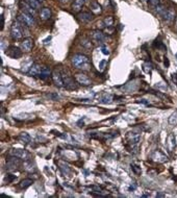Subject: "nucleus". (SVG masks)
I'll list each match as a JSON object with an SVG mask.
<instances>
[{
  "label": "nucleus",
  "mask_w": 177,
  "mask_h": 198,
  "mask_svg": "<svg viewBox=\"0 0 177 198\" xmlns=\"http://www.w3.org/2000/svg\"><path fill=\"white\" fill-rule=\"evenodd\" d=\"M72 64L75 68L81 69V70H90L91 69V63L88 57L83 55V54H74L73 57H72Z\"/></svg>",
  "instance_id": "obj_1"
},
{
  "label": "nucleus",
  "mask_w": 177,
  "mask_h": 198,
  "mask_svg": "<svg viewBox=\"0 0 177 198\" xmlns=\"http://www.w3.org/2000/svg\"><path fill=\"white\" fill-rule=\"evenodd\" d=\"M22 162L21 159L17 158V156H11L6 159V169L9 171H14V170H18L19 167L21 166Z\"/></svg>",
  "instance_id": "obj_2"
},
{
  "label": "nucleus",
  "mask_w": 177,
  "mask_h": 198,
  "mask_svg": "<svg viewBox=\"0 0 177 198\" xmlns=\"http://www.w3.org/2000/svg\"><path fill=\"white\" fill-rule=\"evenodd\" d=\"M18 19L22 24H25L28 27L33 26V25L34 24V16L28 14V13H25V12L21 13V14L19 15Z\"/></svg>",
  "instance_id": "obj_3"
},
{
  "label": "nucleus",
  "mask_w": 177,
  "mask_h": 198,
  "mask_svg": "<svg viewBox=\"0 0 177 198\" xmlns=\"http://www.w3.org/2000/svg\"><path fill=\"white\" fill-rule=\"evenodd\" d=\"M11 34L14 40H20L23 37V31L21 29V26L18 22H14L11 27Z\"/></svg>",
  "instance_id": "obj_4"
},
{
  "label": "nucleus",
  "mask_w": 177,
  "mask_h": 198,
  "mask_svg": "<svg viewBox=\"0 0 177 198\" xmlns=\"http://www.w3.org/2000/svg\"><path fill=\"white\" fill-rule=\"evenodd\" d=\"M8 153H9V155L17 156V158L21 159H25V161L29 159V158H30L29 153H28L27 150H25V149H11Z\"/></svg>",
  "instance_id": "obj_5"
},
{
  "label": "nucleus",
  "mask_w": 177,
  "mask_h": 198,
  "mask_svg": "<svg viewBox=\"0 0 177 198\" xmlns=\"http://www.w3.org/2000/svg\"><path fill=\"white\" fill-rule=\"evenodd\" d=\"M164 18V20H166L167 22H172L175 19V11L171 8H166L165 11L163 12V14L160 15Z\"/></svg>",
  "instance_id": "obj_6"
},
{
  "label": "nucleus",
  "mask_w": 177,
  "mask_h": 198,
  "mask_svg": "<svg viewBox=\"0 0 177 198\" xmlns=\"http://www.w3.org/2000/svg\"><path fill=\"white\" fill-rule=\"evenodd\" d=\"M52 81L55 84V86H58V88H63L65 86V82H64V79H63L61 73H59L58 71H53L52 72Z\"/></svg>",
  "instance_id": "obj_7"
},
{
  "label": "nucleus",
  "mask_w": 177,
  "mask_h": 198,
  "mask_svg": "<svg viewBox=\"0 0 177 198\" xmlns=\"http://www.w3.org/2000/svg\"><path fill=\"white\" fill-rule=\"evenodd\" d=\"M6 54L12 59H19L22 56V51L16 46H11L6 51Z\"/></svg>",
  "instance_id": "obj_8"
},
{
  "label": "nucleus",
  "mask_w": 177,
  "mask_h": 198,
  "mask_svg": "<svg viewBox=\"0 0 177 198\" xmlns=\"http://www.w3.org/2000/svg\"><path fill=\"white\" fill-rule=\"evenodd\" d=\"M75 79L79 85L81 86H90L92 84V81L88 77L87 75L81 74V73H78V74H75Z\"/></svg>",
  "instance_id": "obj_9"
},
{
  "label": "nucleus",
  "mask_w": 177,
  "mask_h": 198,
  "mask_svg": "<svg viewBox=\"0 0 177 198\" xmlns=\"http://www.w3.org/2000/svg\"><path fill=\"white\" fill-rule=\"evenodd\" d=\"M93 18H94L93 14H91L88 12H83L77 15V19L80 22H83V23H88L90 21L93 20Z\"/></svg>",
  "instance_id": "obj_10"
},
{
  "label": "nucleus",
  "mask_w": 177,
  "mask_h": 198,
  "mask_svg": "<svg viewBox=\"0 0 177 198\" xmlns=\"http://www.w3.org/2000/svg\"><path fill=\"white\" fill-rule=\"evenodd\" d=\"M21 47H22V49H23V51H25V52H29V51L33 49V39H30V38L24 39L23 42H22V44H21Z\"/></svg>",
  "instance_id": "obj_11"
},
{
  "label": "nucleus",
  "mask_w": 177,
  "mask_h": 198,
  "mask_svg": "<svg viewBox=\"0 0 177 198\" xmlns=\"http://www.w3.org/2000/svg\"><path fill=\"white\" fill-rule=\"evenodd\" d=\"M151 158H152L154 161L159 162V163H164V162H167V159L168 158L164 154L162 151H159V150H156V151L153 152V154L151 155Z\"/></svg>",
  "instance_id": "obj_12"
},
{
  "label": "nucleus",
  "mask_w": 177,
  "mask_h": 198,
  "mask_svg": "<svg viewBox=\"0 0 177 198\" xmlns=\"http://www.w3.org/2000/svg\"><path fill=\"white\" fill-rule=\"evenodd\" d=\"M41 71H42V67L40 65H38V64H33V66H30L28 74L30 76H39Z\"/></svg>",
  "instance_id": "obj_13"
},
{
  "label": "nucleus",
  "mask_w": 177,
  "mask_h": 198,
  "mask_svg": "<svg viewBox=\"0 0 177 198\" xmlns=\"http://www.w3.org/2000/svg\"><path fill=\"white\" fill-rule=\"evenodd\" d=\"M176 146V142H175V137L174 135H169L168 139H167V147H168L169 151H173Z\"/></svg>",
  "instance_id": "obj_14"
},
{
  "label": "nucleus",
  "mask_w": 177,
  "mask_h": 198,
  "mask_svg": "<svg viewBox=\"0 0 177 198\" xmlns=\"http://www.w3.org/2000/svg\"><path fill=\"white\" fill-rule=\"evenodd\" d=\"M84 4V0H74L72 3V11L74 13H79Z\"/></svg>",
  "instance_id": "obj_15"
},
{
  "label": "nucleus",
  "mask_w": 177,
  "mask_h": 198,
  "mask_svg": "<svg viewBox=\"0 0 177 198\" xmlns=\"http://www.w3.org/2000/svg\"><path fill=\"white\" fill-rule=\"evenodd\" d=\"M50 74H52L51 73V70H50L49 67H42V71H41L40 73V75H39V77L41 79H47L50 76Z\"/></svg>",
  "instance_id": "obj_16"
},
{
  "label": "nucleus",
  "mask_w": 177,
  "mask_h": 198,
  "mask_svg": "<svg viewBox=\"0 0 177 198\" xmlns=\"http://www.w3.org/2000/svg\"><path fill=\"white\" fill-rule=\"evenodd\" d=\"M40 17L42 20H48V19H50V17H51V11H50V8H44L41 9Z\"/></svg>",
  "instance_id": "obj_17"
},
{
  "label": "nucleus",
  "mask_w": 177,
  "mask_h": 198,
  "mask_svg": "<svg viewBox=\"0 0 177 198\" xmlns=\"http://www.w3.org/2000/svg\"><path fill=\"white\" fill-rule=\"evenodd\" d=\"M20 5L22 6V8H23V9H24V12L25 13H28V14H30V15H33V16H34L36 15V9H34L33 8H31V6L28 4V3L25 1V2H23L22 1L21 3H20Z\"/></svg>",
  "instance_id": "obj_18"
},
{
  "label": "nucleus",
  "mask_w": 177,
  "mask_h": 198,
  "mask_svg": "<svg viewBox=\"0 0 177 198\" xmlns=\"http://www.w3.org/2000/svg\"><path fill=\"white\" fill-rule=\"evenodd\" d=\"M18 139H19V141H20V142L25 143V144H28V143H30V141H31L30 136L28 135V133H21L20 136L18 137Z\"/></svg>",
  "instance_id": "obj_19"
},
{
  "label": "nucleus",
  "mask_w": 177,
  "mask_h": 198,
  "mask_svg": "<svg viewBox=\"0 0 177 198\" xmlns=\"http://www.w3.org/2000/svg\"><path fill=\"white\" fill-rule=\"evenodd\" d=\"M33 184V180H30V178H25V180L20 181V184H19V188H20V189H26V188L31 186Z\"/></svg>",
  "instance_id": "obj_20"
},
{
  "label": "nucleus",
  "mask_w": 177,
  "mask_h": 198,
  "mask_svg": "<svg viewBox=\"0 0 177 198\" xmlns=\"http://www.w3.org/2000/svg\"><path fill=\"white\" fill-rule=\"evenodd\" d=\"M64 82H65L66 88H68V89H76L77 88L76 86H75L74 81L71 77H66V79H64Z\"/></svg>",
  "instance_id": "obj_21"
},
{
  "label": "nucleus",
  "mask_w": 177,
  "mask_h": 198,
  "mask_svg": "<svg viewBox=\"0 0 177 198\" xmlns=\"http://www.w3.org/2000/svg\"><path fill=\"white\" fill-rule=\"evenodd\" d=\"M93 38H94L95 41H97V42H103L104 41V34H103V33H101V31H99V30L94 31Z\"/></svg>",
  "instance_id": "obj_22"
},
{
  "label": "nucleus",
  "mask_w": 177,
  "mask_h": 198,
  "mask_svg": "<svg viewBox=\"0 0 177 198\" xmlns=\"http://www.w3.org/2000/svg\"><path fill=\"white\" fill-rule=\"evenodd\" d=\"M91 9L95 13V14H99V13H101V6L99 5V3L96 1H93L91 3Z\"/></svg>",
  "instance_id": "obj_23"
},
{
  "label": "nucleus",
  "mask_w": 177,
  "mask_h": 198,
  "mask_svg": "<svg viewBox=\"0 0 177 198\" xmlns=\"http://www.w3.org/2000/svg\"><path fill=\"white\" fill-rule=\"evenodd\" d=\"M113 100V96L110 94H104L102 97L100 98V102L102 103H110Z\"/></svg>",
  "instance_id": "obj_24"
},
{
  "label": "nucleus",
  "mask_w": 177,
  "mask_h": 198,
  "mask_svg": "<svg viewBox=\"0 0 177 198\" xmlns=\"http://www.w3.org/2000/svg\"><path fill=\"white\" fill-rule=\"evenodd\" d=\"M28 4H29L31 8H33L34 9H37V8H39L40 6H41V2H39L38 0H25Z\"/></svg>",
  "instance_id": "obj_25"
},
{
  "label": "nucleus",
  "mask_w": 177,
  "mask_h": 198,
  "mask_svg": "<svg viewBox=\"0 0 177 198\" xmlns=\"http://www.w3.org/2000/svg\"><path fill=\"white\" fill-rule=\"evenodd\" d=\"M169 124H171V125H176L177 124V112H174L171 116L169 117Z\"/></svg>",
  "instance_id": "obj_26"
},
{
  "label": "nucleus",
  "mask_w": 177,
  "mask_h": 198,
  "mask_svg": "<svg viewBox=\"0 0 177 198\" xmlns=\"http://www.w3.org/2000/svg\"><path fill=\"white\" fill-rule=\"evenodd\" d=\"M104 23H105V25L107 27H112L113 24H114V19L113 17H106L105 19H104Z\"/></svg>",
  "instance_id": "obj_27"
},
{
  "label": "nucleus",
  "mask_w": 177,
  "mask_h": 198,
  "mask_svg": "<svg viewBox=\"0 0 177 198\" xmlns=\"http://www.w3.org/2000/svg\"><path fill=\"white\" fill-rule=\"evenodd\" d=\"M131 170L134 171L135 174H138V175H139V174H141V172H142V171H141V167H139L138 165H134V164H132V165H131Z\"/></svg>",
  "instance_id": "obj_28"
},
{
  "label": "nucleus",
  "mask_w": 177,
  "mask_h": 198,
  "mask_svg": "<svg viewBox=\"0 0 177 198\" xmlns=\"http://www.w3.org/2000/svg\"><path fill=\"white\" fill-rule=\"evenodd\" d=\"M5 180L8 183H13L15 180H16V175H13V174H8L5 177Z\"/></svg>",
  "instance_id": "obj_29"
},
{
  "label": "nucleus",
  "mask_w": 177,
  "mask_h": 198,
  "mask_svg": "<svg viewBox=\"0 0 177 198\" xmlns=\"http://www.w3.org/2000/svg\"><path fill=\"white\" fill-rule=\"evenodd\" d=\"M149 3L153 6V8H156V6L162 4V3H160V0H149Z\"/></svg>",
  "instance_id": "obj_30"
},
{
  "label": "nucleus",
  "mask_w": 177,
  "mask_h": 198,
  "mask_svg": "<svg viewBox=\"0 0 177 198\" xmlns=\"http://www.w3.org/2000/svg\"><path fill=\"white\" fill-rule=\"evenodd\" d=\"M81 45L84 46V47H87V48H92V43L88 40H83Z\"/></svg>",
  "instance_id": "obj_31"
},
{
  "label": "nucleus",
  "mask_w": 177,
  "mask_h": 198,
  "mask_svg": "<svg viewBox=\"0 0 177 198\" xmlns=\"http://www.w3.org/2000/svg\"><path fill=\"white\" fill-rule=\"evenodd\" d=\"M47 97H48V98H51L52 100H58V99L59 98L58 94H56V93H50V94L47 95Z\"/></svg>",
  "instance_id": "obj_32"
},
{
  "label": "nucleus",
  "mask_w": 177,
  "mask_h": 198,
  "mask_svg": "<svg viewBox=\"0 0 177 198\" xmlns=\"http://www.w3.org/2000/svg\"><path fill=\"white\" fill-rule=\"evenodd\" d=\"M105 65H106V60H101V62L99 63V69H100V71H103L104 68H105Z\"/></svg>",
  "instance_id": "obj_33"
},
{
  "label": "nucleus",
  "mask_w": 177,
  "mask_h": 198,
  "mask_svg": "<svg viewBox=\"0 0 177 198\" xmlns=\"http://www.w3.org/2000/svg\"><path fill=\"white\" fill-rule=\"evenodd\" d=\"M105 31H106V33H109V34H112L114 31H115V29H114L113 27H110V28H106Z\"/></svg>",
  "instance_id": "obj_34"
},
{
  "label": "nucleus",
  "mask_w": 177,
  "mask_h": 198,
  "mask_svg": "<svg viewBox=\"0 0 177 198\" xmlns=\"http://www.w3.org/2000/svg\"><path fill=\"white\" fill-rule=\"evenodd\" d=\"M102 53H103V54H105V55H109V51L107 50V49L105 48V47H103V48H102Z\"/></svg>",
  "instance_id": "obj_35"
},
{
  "label": "nucleus",
  "mask_w": 177,
  "mask_h": 198,
  "mask_svg": "<svg viewBox=\"0 0 177 198\" xmlns=\"http://www.w3.org/2000/svg\"><path fill=\"white\" fill-rule=\"evenodd\" d=\"M172 79H173V81H174V84L177 86V74H173Z\"/></svg>",
  "instance_id": "obj_36"
},
{
  "label": "nucleus",
  "mask_w": 177,
  "mask_h": 198,
  "mask_svg": "<svg viewBox=\"0 0 177 198\" xmlns=\"http://www.w3.org/2000/svg\"><path fill=\"white\" fill-rule=\"evenodd\" d=\"M1 29H3V27H4V18H3V15H1Z\"/></svg>",
  "instance_id": "obj_37"
},
{
  "label": "nucleus",
  "mask_w": 177,
  "mask_h": 198,
  "mask_svg": "<svg viewBox=\"0 0 177 198\" xmlns=\"http://www.w3.org/2000/svg\"><path fill=\"white\" fill-rule=\"evenodd\" d=\"M135 189H137V184H134V185H131V186L130 187H129V190H135Z\"/></svg>",
  "instance_id": "obj_38"
},
{
  "label": "nucleus",
  "mask_w": 177,
  "mask_h": 198,
  "mask_svg": "<svg viewBox=\"0 0 177 198\" xmlns=\"http://www.w3.org/2000/svg\"><path fill=\"white\" fill-rule=\"evenodd\" d=\"M140 102H142V103H145V104H148V103H149V102L146 101L145 99H142V100H140Z\"/></svg>",
  "instance_id": "obj_39"
},
{
  "label": "nucleus",
  "mask_w": 177,
  "mask_h": 198,
  "mask_svg": "<svg viewBox=\"0 0 177 198\" xmlns=\"http://www.w3.org/2000/svg\"><path fill=\"white\" fill-rule=\"evenodd\" d=\"M175 29L177 31V18H176V22H175Z\"/></svg>",
  "instance_id": "obj_40"
},
{
  "label": "nucleus",
  "mask_w": 177,
  "mask_h": 198,
  "mask_svg": "<svg viewBox=\"0 0 177 198\" xmlns=\"http://www.w3.org/2000/svg\"><path fill=\"white\" fill-rule=\"evenodd\" d=\"M164 195H163V194H157V197H163Z\"/></svg>",
  "instance_id": "obj_41"
},
{
  "label": "nucleus",
  "mask_w": 177,
  "mask_h": 198,
  "mask_svg": "<svg viewBox=\"0 0 177 198\" xmlns=\"http://www.w3.org/2000/svg\"><path fill=\"white\" fill-rule=\"evenodd\" d=\"M38 1H39V2H43L44 0H38Z\"/></svg>",
  "instance_id": "obj_42"
},
{
  "label": "nucleus",
  "mask_w": 177,
  "mask_h": 198,
  "mask_svg": "<svg viewBox=\"0 0 177 198\" xmlns=\"http://www.w3.org/2000/svg\"><path fill=\"white\" fill-rule=\"evenodd\" d=\"M62 1H63V2H65V1H66V2H67V1H68V0H62Z\"/></svg>",
  "instance_id": "obj_43"
}]
</instances>
